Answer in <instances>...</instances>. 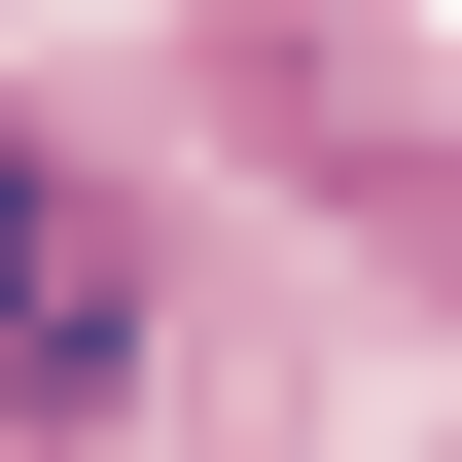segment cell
<instances>
[{"label":"cell","instance_id":"1","mask_svg":"<svg viewBox=\"0 0 462 462\" xmlns=\"http://www.w3.org/2000/svg\"><path fill=\"white\" fill-rule=\"evenodd\" d=\"M0 427H143V214L36 107H0Z\"/></svg>","mask_w":462,"mask_h":462}]
</instances>
